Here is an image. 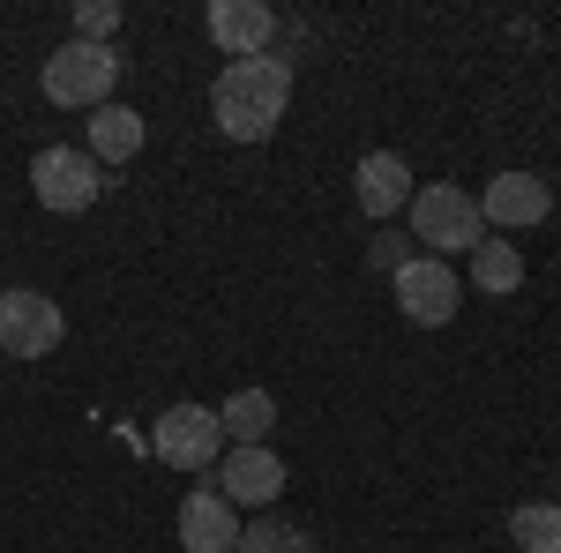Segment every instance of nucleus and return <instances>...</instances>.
Instances as JSON below:
<instances>
[{
	"mask_svg": "<svg viewBox=\"0 0 561 553\" xmlns=\"http://www.w3.org/2000/svg\"><path fill=\"white\" fill-rule=\"evenodd\" d=\"M285 105H293V60H270V53L225 60L217 83H210V120L232 142H262V135L285 120Z\"/></svg>",
	"mask_w": 561,
	"mask_h": 553,
	"instance_id": "1",
	"label": "nucleus"
},
{
	"mask_svg": "<svg viewBox=\"0 0 561 553\" xmlns=\"http://www.w3.org/2000/svg\"><path fill=\"white\" fill-rule=\"evenodd\" d=\"M412 240H427V255H457V247H479L486 224H479V203L457 187V180H427L412 187Z\"/></svg>",
	"mask_w": 561,
	"mask_h": 553,
	"instance_id": "2",
	"label": "nucleus"
},
{
	"mask_svg": "<svg viewBox=\"0 0 561 553\" xmlns=\"http://www.w3.org/2000/svg\"><path fill=\"white\" fill-rule=\"evenodd\" d=\"M45 97L53 105H113V83H121V53L113 45H83V38H68L53 60H45Z\"/></svg>",
	"mask_w": 561,
	"mask_h": 553,
	"instance_id": "3",
	"label": "nucleus"
},
{
	"mask_svg": "<svg viewBox=\"0 0 561 553\" xmlns=\"http://www.w3.org/2000/svg\"><path fill=\"white\" fill-rule=\"evenodd\" d=\"M98 158L90 150H68V142H53V150H38L31 158V195H38L53 217H76V210H90L98 203Z\"/></svg>",
	"mask_w": 561,
	"mask_h": 553,
	"instance_id": "4",
	"label": "nucleus"
},
{
	"mask_svg": "<svg viewBox=\"0 0 561 553\" xmlns=\"http://www.w3.org/2000/svg\"><path fill=\"white\" fill-rule=\"evenodd\" d=\"M389 285H397V314H404V322H420V330H442V322L457 314V299H465L457 269H449L442 255H412Z\"/></svg>",
	"mask_w": 561,
	"mask_h": 553,
	"instance_id": "5",
	"label": "nucleus"
},
{
	"mask_svg": "<svg viewBox=\"0 0 561 553\" xmlns=\"http://www.w3.org/2000/svg\"><path fill=\"white\" fill-rule=\"evenodd\" d=\"M60 337H68L60 299L0 292V352H8V359H45V352H60Z\"/></svg>",
	"mask_w": 561,
	"mask_h": 553,
	"instance_id": "6",
	"label": "nucleus"
},
{
	"mask_svg": "<svg viewBox=\"0 0 561 553\" xmlns=\"http://www.w3.org/2000/svg\"><path fill=\"white\" fill-rule=\"evenodd\" d=\"M217 441H225V426H217L210 404H173L165 419L150 426V449L180 471H210L217 464Z\"/></svg>",
	"mask_w": 561,
	"mask_h": 553,
	"instance_id": "7",
	"label": "nucleus"
},
{
	"mask_svg": "<svg viewBox=\"0 0 561 553\" xmlns=\"http://www.w3.org/2000/svg\"><path fill=\"white\" fill-rule=\"evenodd\" d=\"M547 210H554V187H547L539 172H494L486 195H479V224H494V232L547 224Z\"/></svg>",
	"mask_w": 561,
	"mask_h": 553,
	"instance_id": "8",
	"label": "nucleus"
},
{
	"mask_svg": "<svg viewBox=\"0 0 561 553\" xmlns=\"http://www.w3.org/2000/svg\"><path fill=\"white\" fill-rule=\"evenodd\" d=\"M210 38L225 60H255L277 38V8H262V0H210Z\"/></svg>",
	"mask_w": 561,
	"mask_h": 553,
	"instance_id": "9",
	"label": "nucleus"
},
{
	"mask_svg": "<svg viewBox=\"0 0 561 553\" xmlns=\"http://www.w3.org/2000/svg\"><path fill=\"white\" fill-rule=\"evenodd\" d=\"M180 546L187 553H232L240 546V509L217 494V486H195L180 502Z\"/></svg>",
	"mask_w": 561,
	"mask_h": 553,
	"instance_id": "10",
	"label": "nucleus"
},
{
	"mask_svg": "<svg viewBox=\"0 0 561 553\" xmlns=\"http://www.w3.org/2000/svg\"><path fill=\"white\" fill-rule=\"evenodd\" d=\"M217 494H225L232 509H262V502H277V494H285V464H277V449H232V457L217 464Z\"/></svg>",
	"mask_w": 561,
	"mask_h": 553,
	"instance_id": "11",
	"label": "nucleus"
},
{
	"mask_svg": "<svg viewBox=\"0 0 561 553\" xmlns=\"http://www.w3.org/2000/svg\"><path fill=\"white\" fill-rule=\"evenodd\" d=\"M352 195H359V210H367V217L412 210V165H404L397 150H367L359 172H352Z\"/></svg>",
	"mask_w": 561,
	"mask_h": 553,
	"instance_id": "12",
	"label": "nucleus"
},
{
	"mask_svg": "<svg viewBox=\"0 0 561 553\" xmlns=\"http://www.w3.org/2000/svg\"><path fill=\"white\" fill-rule=\"evenodd\" d=\"M217 426H225L232 449H270V434H277V396H270V389H232V396L217 404Z\"/></svg>",
	"mask_w": 561,
	"mask_h": 553,
	"instance_id": "13",
	"label": "nucleus"
},
{
	"mask_svg": "<svg viewBox=\"0 0 561 553\" xmlns=\"http://www.w3.org/2000/svg\"><path fill=\"white\" fill-rule=\"evenodd\" d=\"M135 150H142V113L135 105H98L90 113V158L98 165H128Z\"/></svg>",
	"mask_w": 561,
	"mask_h": 553,
	"instance_id": "14",
	"label": "nucleus"
},
{
	"mask_svg": "<svg viewBox=\"0 0 561 553\" xmlns=\"http://www.w3.org/2000/svg\"><path fill=\"white\" fill-rule=\"evenodd\" d=\"M472 277H479V292H517L524 285V255L510 247V240H479L472 247Z\"/></svg>",
	"mask_w": 561,
	"mask_h": 553,
	"instance_id": "15",
	"label": "nucleus"
},
{
	"mask_svg": "<svg viewBox=\"0 0 561 553\" xmlns=\"http://www.w3.org/2000/svg\"><path fill=\"white\" fill-rule=\"evenodd\" d=\"M510 539H517L524 553H561V502H524V509L510 516Z\"/></svg>",
	"mask_w": 561,
	"mask_h": 553,
	"instance_id": "16",
	"label": "nucleus"
},
{
	"mask_svg": "<svg viewBox=\"0 0 561 553\" xmlns=\"http://www.w3.org/2000/svg\"><path fill=\"white\" fill-rule=\"evenodd\" d=\"M232 553H314L300 539V531H293V523H277V516H262V523H248V531H240V546Z\"/></svg>",
	"mask_w": 561,
	"mask_h": 553,
	"instance_id": "17",
	"label": "nucleus"
},
{
	"mask_svg": "<svg viewBox=\"0 0 561 553\" xmlns=\"http://www.w3.org/2000/svg\"><path fill=\"white\" fill-rule=\"evenodd\" d=\"M113 31H121V0H83L76 8V38L83 45H105Z\"/></svg>",
	"mask_w": 561,
	"mask_h": 553,
	"instance_id": "18",
	"label": "nucleus"
}]
</instances>
